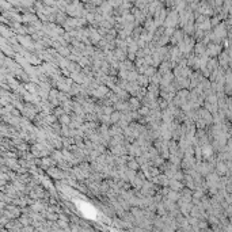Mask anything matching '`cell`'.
<instances>
[{
  "mask_svg": "<svg viewBox=\"0 0 232 232\" xmlns=\"http://www.w3.org/2000/svg\"><path fill=\"white\" fill-rule=\"evenodd\" d=\"M164 22H166V26H167V27L173 28L174 24L178 22V12H177V11H171L170 14L166 16V20H164Z\"/></svg>",
  "mask_w": 232,
  "mask_h": 232,
  "instance_id": "obj_1",
  "label": "cell"
},
{
  "mask_svg": "<svg viewBox=\"0 0 232 232\" xmlns=\"http://www.w3.org/2000/svg\"><path fill=\"white\" fill-rule=\"evenodd\" d=\"M225 34H227L225 26H224V23H221V24H219V26L214 28V35L213 37H216V39H220V38H223Z\"/></svg>",
  "mask_w": 232,
  "mask_h": 232,
  "instance_id": "obj_2",
  "label": "cell"
},
{
  "mask_svg": "<svg viewBox=\"0 0 232 232\" xmlns=\"http://www.w3.org/2000/svg\"><path fill=\"white\" fill-rule=\"evenodd\" d=\"M220 50H221V48H220L219 44H210L209 46H208V50L205 52V54L208 53L209 56H216L220 53Z\"/></svg>",
  "mask_w": 232,
  "mask_h": 232,
  "instance_id": "obj_3",
  "label": "cell"
},
{
  "mask_svg": "<svg viewBox=\"0 0 232 232\" xmlns=\"http://www.w3.org/2000/svg\"><path fill=\"white\" fill-rule=\"evenodd\" d=\"M94 95H96V96H103L107 94V88L105 87V85H99V87H96L95 91H92Z\"/></svg>",
  "mask_w": 232,
  "mask_h": 232,
  "instance_id": "obj_4",
  "label": "cell"
},
{
  "mask_svg": "<svg viewBox=\"0 0 232 232\" xmlns=\"http://www.w3.org/2000/svg\"><path fill=\"white\" fill-rule=\"evenodd\" d=\"M195 52H197V54H199V56H205L206 48H205V45H204V42L197 44V46H195Z\"/></svg>",
  "mask_w": 232,
  "mask_h": 232,
  "instance_id": "obj_5",
  "label": "cell"
},
{
  "mask_svg": "<svg viewBox=\"0 0 232 232\" xmlns=\"http://www.w3.org/2000/svg\"><path fill=\"white\" fill-rule=\"evenodd\" d=\"M217 173L219 174H225L227 171H228V168H227V164L224 162H217Z\"/></svg>",
  "mask_w": 232,
  "mask_h": 232,
  "instance_id": "obj_6",
  "label": "cell"
},
{
  "mask_svg": "<svg viewBox=\"0 0 232 232\" xmlns=\"http://www.w3.org/2000/svg\"><path fill=\"white\" fill-rule=\"evenodd\" d=\"M48 174H50L52 177H54V178H61V177H63L61 170H57V168H49L48 170Z\"/></svg>",
  "mask_w": 232,
  "mask_h": 232,
  "instance_id": "obj_7",
  "label": "cell"
},
{
  "mask_svg": "<svg viewBox=\"0 0 232 232\" xmlns=\"http://www.w3.org/2000/svg\"><path fill=\"white\" fill-rule=\"evenodd\" d=\"M183 39V35H182V31H174V37H173V42L174 44H179L181 41Z\"/></svg>",
  "mask_w": 232,
  "mask_h": 232,
  "instance_id": "obj_8",
  "label": "cell"
},
{
  "mask_svg": "<svg viewBox=\"0 0 232 232\" xmlns=\"http://www.w3.org/2000/svg\"><path fill=\"white\" fill-rule=\"evenodd\" d=\"M120 120H121V113H118V111L113 113L111 116H110V122H111V124H116V122H118Z\"/></svg>",
  "mask_w": 232,
  "mask_h": 232,
  "instance_id": "obj_9",
  "label": "cell"
},
{
  "mask_svg": "<svg viewBox=\"0 0 232 232\" xmlns=\"http://www.w3.org/2000/svg\"><path fill=\"white\" fill-rule=\"evenodd\" d=\"M129 151H130V153H132V155H136V156H138L141 149H140V147H138L137 144H133V145H130Z\"/></svg>",
  "mask_w": 232,
  "mask_h": 232,
  "instance_id": "obj_10",
  "label": "cell"
},
{
  "mask_svg": "<svg viewBox=\"0 0 232 232\" xmlns=\"http://www.w3.org/2000/svg\"><path fill=\"white\" fill-rule=\"evenodd\" d=\"M228 60H229V57H228L227 53H221V54H220V63H221L223 67H227Z\"/></svg>",
  "mask_w": 232,
  "mask_h": 232,
  "instance_id": "obj_11",
  "label": "cell"
},
{
  "mask_svg": "<svg viewBox=\"0 0 232 232\" xmlns=\"http://www.w3.org/2000/svg\"><path fill=\"white\" fill-rule=\"evenodd\" d=\"M116 109H118V110H124V111H126V110H129V103H124V102L116 103Z\"/></svg>",
  "mask_w": 232,
  "mask_h": 232,
  "instance_id": "obj_12",
  "label": "cell"
},
{
  "mask_svg": "<svg viewBox=\"0 0 232 232\" xmlns=\"http://www.w3.org/2000/svg\"><path fill=\"white\" fill-rule=\"evenodd\" d=\"M137 77H138V73L132 71V72H128V77H126V79H129L133 83V80H137Z\"/></svg>",
  "mask_w": 232,
  "mask_h": 232,
  "instance_id": "obj_13",
  "label": "cell"
},
{
  "mask_svg": "<svg viewBox=\"0 0 232 232\" xmlns=\"http://www.w3.org/2000/svg\"><path fill=\"white\" fill-rule=\"evenodd\" d=\"M60 121H61V124H63L64 126H67V125L71 124V120H69V118H68L67 116H63V117L60 118Z\"/></svg>",
  "mask_w": 232,
  "mask_h": 232,
  "instance_id": "obj_14",
  "label": "cell"
},
{
  "mask_svg": "<svg viewBox=\"0 0 232 232\" xmlns=\"http://www.w3.org/2000/svg\"><path fill=\"white\" fill-rule=\"evenodd\" d=\"M117 54H116V57L118 60H124L125 59V53H124V50H121V49H118V50L116 52Z\"/></svg>",
  "mask_w": 232,
  "mask_h": 232,
  "instance_id": "obj_15",
  "label": "cell"
},
{
  "mask_svg": "<svg viewBox=\"0 0 232 232\" xmlns=\"http://www.w3.org/2000/svg\"><path fill=\"white\" fill-rule=\"evenodd\" d=\"M137 167H138V164H137V162H136V160H133V159H132V160H130V162H129V168H130V170H132V171H133V170H136V168H137Z\"/></svg>",
  "mask_w": 232,
  "mask_h": 232,
  "instance_id": "obj_16",
  "label": "cell"
},
{
  "mask_svg": "<svg viewBox=\"0 0 232 232\" xmlns=\"http://www.w3.org/2000/svg\"><path fill=\"white\" fill-rule=\"evenodd\" d=\"M159 6H160V4H159L157 2H156V3H152V4H151V8H149V11L152 12V14H156V8H157Z\"/></svg>",
  "mask_w": 232,
  "mask_h": 232,
  "instance_id": "obj_17",
  "label": "cell"
},
{
  "mask_svg": "<svg viewBox=\"0 0 232 232\" xmlns=\"http://www.w3.org/2000/svg\"><path fill=\"white\" fill-rule=\"evenodd\" d=\"M137 80H138V83H140V84H147V76H144V75L138 76Z\"/></svg>",
  "mask_w": 232,
  "mask_h": 232,
  "instance_id": "obj_18",
  "label": "cell"
},
{
  "mask_svg": "<svg viewBox=\"0 0 232 232\" xmlns=\"http://www.w3.org/2000/svg\"><path fill=\"white\" fill-rule=\"evenodd\" d=\"M140 114H142V116H144V114H145V116H147V114H149V107H147V106H145V107H141L140 109Z\"/></svg>",
  "mask_w": 232,
  "mask_h": 232,
  "instance_id": "obj_19",
  "label": "cell"
},
{
  "mask_svg": "<svg viewBox=\"0 0 232 232\" xmlns=\"http://www.w3.org/2000/svg\"><path fill=\"white\" fill-rule=\"evenodd\" d=\"M171 187H174V189H179V187H181V183L177 182V181H171Z\"/></svg>",
  "mask_w": 232,
  "mask_h": 232,
  "instance_id": "obj_20",
  "label": "cell"
},
{
  "mask_svg": "<svg viewBox=\"0 0 232 232\" xmlns=\"http://www.w3.org/2000/svg\"><path fill=\"white\" fill-rule=\"evenodd\" d=\"M61 114H63V110H61V109H57V110H56V116H61Z\"/></svg>",
  "mask_w": 232,
  "mask_h": 232,
  "instance_id": "obj_21",
  "label": "cell"
}]
</instances>
